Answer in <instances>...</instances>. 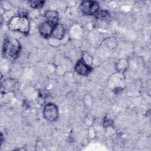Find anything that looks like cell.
<instances>
[{
	"label": "cell",
	"instance_id": "obj_1",
	"mask_svg": "<svg viewBox=\"0 0 151 151\" xmlns=\"http://www.w3.org/2000/svg\"><path fill=\"white\" fill-rule=\"evenodd\" d=\"M8 27L11 31L27 34L30 29V22L27 15L22 12L12 17L8 22Z\"/></svg>",
	"mask_w": 151,
	"mask_h": 151
},
{
	"label": "cell",
	"instance_id": "obj_2",
	"mask_svg": "<svg viewBox=\"0 0 151 151\" xmlns=\"http://www.w3.org/2000/svg\"><path fill=\"white\" fill-rule=\"evenodd\" d=\"M21 46L19 42L14 38H5L3 43L2 52L4 55L10 60L17 58L20 54Z\"/></svg>",
	"mask_w": 151,
	"mask_h": 151
},
{
	"label": "cell",
	"instance_id": "obj_3",
	"mask_svg": "<svg viewBox=\"0 0 151 151\" xmlns=\"http://www.w3.org/2000/svg\"><path fill=\"white\" fill-rule=\"evenodd\" d=\"M81 12L86 15H95L100 9L99 4L95 1H84L80 5Z\"/></svg>",
	"mask_w": 151,
	"mask_h": 151
},
{
	"label": "cell",
	"instance_id": "obj_4",
	"mask_svg": "<svg viewBox=\"0 0 151 151\" xmlns=\"http://www.w3.org/2000/svg\"><path fill=\"white\" fill-rule=\"evenodd\" d=\"M44 118L49 122H55L58 117V109L56 104L52 103L46 104L43 109Z\"/></svg>",
	"mask_w": 151,
	"mask_h": 151
},
{
	"label": "cell",
	"instance_id": "obj_5",
	"mask_svg": "<svg viewBox=\"0 0 151 151\" xmlns=\"http://www.w3.org/2000/svg\"><path fill=\"white\" fill-rule=\"evenodd\" d=\"M74 68L76 72L80 76H87L93 70L91 66L86 64L81 58L77 61Z\"/></svg>",
	"mask_w": 151,
	"mask_h": 151
},
{
	"label": "cell",
	"instance_id": "obj_6",
	"mask_svg": "<svg viewBox=\"0 0 151 151\" xmlns=\"http://www.w3.org/2000/svg\"><path fill=\"white\" fill-rule=\"evenodd\" d=\"M54 27L49 22L44 21L40 24L38 26V31L40 34L45 38L51 37Z\"/></svg>",
	"mask_w": 151,
	"mask_h": 151
},
{
	"label": "cell",
	"instance_id": "obj_7",
	"mask_svg": "<svg viewBox=\"0 0 151 151\" xmlns=\"http://www.w3.org/2000/svg\"><path fill=\"white\" fill-rule=\"evenodd\" d=\"M45 21L49 22L53 27L58 24V14L55 10H48L44 14Z\"/></svg>",
	"mask_w": 151,
	"mask_h": 151
},
{
	"label": "cell",
	"instance_id": "obj_8",
	"mask_svg": "<svg viewBox=\"0 0 151 151\" xmlns=\"http://www.w3.org/2000/svg\"><path fill=\"white\" fill-rule=\"evenodd\" d=\"M65 34V29L64 27L60 24H58L54 27L51 37L56 40H61Z\"/></svg>",
	"mask_w": 151,
	"mask_h": 151
},
{
	"label": "cell",
	"instance_id": "obj_9",
	"mask_svg": "<svg viewBox=\"0 0 151 151\" xmlns=\"http://www.w3.org/2000/svg\"><path fill=\"white\" fill-rule=\"evenodd\" d=\"M129 66L128 61L126 59H120L116 63V68L120 73H123L126 71Z\"/></svg>",
	"mask_w": 151,
	"mask_h": 151
},
{
	"label": "cell",
	"instance_id": "obj_10",
	"mask_svg": "<svg viewBox=\"0 0 151 151\" xmlns=\"http://www.w3.org/2000/svg\"><path fill=\"white\" fill-rule=\"evenodd\" d=\"M94 16L97 19H105L110 17V13L109 11L106 10H102L100 9L99 11L95 14Z\"/></svg>",
	"mask_w": 151,
	"mask_h": 151
},
{
	"label": "cell",
	"instance_id": "obj_11",
	"mask_svg": "<svg viewBox=\"0 0 151 151\" xmlns=\"http://www.w3.org/2000/svg\"><path fill=\"white\" fill-rule=\"evenodd\" d=\"M30 6L34 9H40L43 7L45 1H31L29 2Z\"/></svg>",
	"mask_w": 151,
	"mask_h": 151
},
{
	"label": "cell",
	"instance_id": "obj_12",
	"mask_svg": "<svg viewBox=\"0 0 151 151\" xmlns=\"http://www.w3.org/2000/svg\"><path fill=\"white\" fill-rule=\"evenodd\" d=\"M81 59L88 65H91V64H92V58L91 57V56L88 54L87 53H84L83 55V57L81 58Z\"/></svg>",
	"mask_w": 151,
	"mask_h": 151
},
{
	"label": "cell",
	"instance_id": "obj_13",
	"mask_svg": "<svg viewBox=\"0 0 151 151\" xmlns=\"http://www.w3.org/2000/svg\"><path fill=\"white\" fill-rule=\"evenodd\" d=\"M113 123V121L111 120L110 119H108L105 118L104 122H103V126L104 127H107L111 126V124Z\"/></svg>",
	"mask_w": 151,
	"mask_h": 151
}]
</instances>
